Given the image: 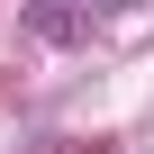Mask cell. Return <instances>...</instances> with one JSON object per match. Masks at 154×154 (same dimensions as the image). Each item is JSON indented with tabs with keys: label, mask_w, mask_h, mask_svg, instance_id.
Instances as JSON below:
<instances>
[{
	"label": "cell",
	"mask_w": 154,
	"mask_h": 154,
	"mask_svg": "<svg viewBox=\"0 0 154 154\" xmlns=\"http://www.w3.org/2000/svg\"><path fill=\"white\" fill-rule=\"evenodd\" d=\"M100 18L91 9H63V0H36V9H27V36H45V45H82Z\"/></svg>",
	"instance_id": "cell-1"
}]
</instances>
